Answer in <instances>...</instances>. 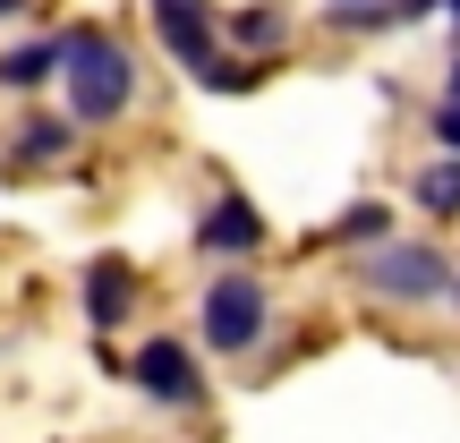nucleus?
<instances>
[{
    "label": "nucleus",
    "mask_w": 460,
    "mask_h": 443,
    "mask_svg": "<svg viewBox=\"0 0 460 443\" xmlns=\"http://www.w3.org/2000/svg\"><path fill=\"white\" fill-rule=\"evenodd\" d=\"M60 85H68V111L102 128V120H119L137 102V60L102 26H68L60 34Z\"/></svg>",
    "instance_id": "nucleus-1"
},
{
    "label": "nucleus",
    "mask_w": 460,
    "mask_h": 443,
    "mask_svg": "<svg viewBox=\"0 0 460 443\" xmlns=\"http://www.w3.org/2000/svg\"><path fill=\"white\" fill-rule=\"evenodd\" d=\"M154 26H163V51L205 85V94H247V85H256L247 60H222V26H214L205 0H154Z\"/></svg>",
    "instance_id": "nucleus-2"
},
{
    "label": "nucleus",
    "mask_w": 460,
    "mask_h": 443,
    "mask_svg": "<svg viewBox=\"0 0 460 443\" xmlns=\"http://www.w3.org/2000/svg\"><path fill=\"white\" fill-rule=\"evenodd\" d=\"M264 315H273L264 281L256 273H222L214 290H205V307H197V332H205V350H222V359H247V350L264 341Z\"/></svg>",
    "instance_id": "nucleus-3"
},
{
    "label": "nucleus",
    "mask_w": 460,
    "mask_h": 443,
    "mask_svg": "<svg viewBox=\"0 0 460 443\" xmlns=\"http://www.w3.org/2000/svg\"><path fill=\"white\" fill-rule=\"evenodd\" d=\"M367 290H376V298H444L452 290V264H444V247L384 239L376 256H367Z\"/></svg>",
    "instance_id": "nucleus-4"
},
{
    "label": "nucleus",
    "mask_w": 460,
    "mask_h": 443,
    "mask_svg": "<svg viewBox=\"0 0 460 443\" xmlns=\"http://www.w3.org/2000/svg\"><path fill=\"white\" fill-rule=\"evenodd\" d=\"M128 384L146 401H163V410H197V401H205V376H197V350H188V341H146L128 359Z\"/></svg>",
    "instance_id": "nucleus-5"
},
{
    "label": "nucleus",
    "mask_w": 460,
    "mask_h": 443,
    "mask_svg": "<svg viewBox=\"0 0 460 443\" xmlns=\"http://www.w3.org/2000/svg\"><path fill=\"white\" fill-rule=\"evenodd\" d=\"M128 307H137V264L128 256H94V264H85V324H94V332H119V324H128Z\"/></svg>",
    "instance_id": "nucleus-6"
},
{
    "label": "nucleus",
    "mask_w": 460,
    "mask_h": 443,
    "mask_svg": "<svg viewBox=\"0 0 460 443\" xmlns=\"http://www.w3.org/2000/svg\"><path fill=\"white\" fill-rule=\"evenodd\" d=\"M197 247H205V256H256V247H264V214L247 197H214L205 222H197Z\"/></svg>",
    "instance_id": "nucleus-7"
},
{
    "label": "nucleus",
    "mask_w": 460,
    "mask_h": 443,
    "mask_svg": "<svg viewBox=\"0 0 460 443\" xmlns=\"http://www.w3.org/2000/svg\"><path fill=\"white\" fill-rule=\"evenodd\" d=\"M43 77H60V34H34V43L0 51V85H43Z\"/></svg>",
    "instance_id": "nucleus-8"
},
{
    "label": "nucleus",
    "mask_w": 460,
    "mask_h": 443,
    "mask_svg": "<svg viewBox=\"0 0 460 443\" xmlns=\"http://www.w3.org/2000/svg\"><path fill=\"white\" fill-rule=\"evenodd\" d=\"M410 197L427 205L435 222H444V214H460V154H444V163H427V171L410 180Z\"/></svg>",
    "instance_id": "nucleus-9"
},
{
    "label": "nucleus",
    "mask_w": 460,
    "mask_h": 443,
    "mask_svg": "<svg viewBox=\"0 0 460 443\" xmlns=\"http://www.w3.org/2000/svg\"><path fill=\"white\" fill-rule=\"evenodd\" d=\"M68 146H77V128H68V120H26V128H17V146H9V163H60Z\"/></svg>",
    "instance_id": "nucleus-10"
},
{
    "label": "nucleus",
    "mask_w": 460,
    "mask_h": 443,
    "mask_svg": "<svg viewBox=\"0 0 460 443\" xmlns=\"http://www.w3.org/2000/svg\"><path fill=\"white\" fill-rule=\"evenodd\" d=\"M230 43L273 51V43H281V17H273V9H239V17H230Z\"/></svg>",
    "instance_id": "nucleus-11"
},
{
    "label": "nucleus",
    "mask_w": 460,
    "mask_h": 443,
    "mask_svg": "<svg viewBox=\"0 0 460 443\" xmlns=\"http://www.w3.org/2000/svg\"><path fill=\"white\" fill-rule=\"evenodd\" d=\"M332 239H384V205H349V214L332 222Z\"/></svg>",
    "instance_id": "nucleus-12"
},
{
    "label": "nucleus",
    "mask_w": 460,
    "mask_h": 443,
    "mask_svg": "<svg viewBox=\"0 0 460 443\" xmlns=\"http://www.w3.org/2000/svg\"><path fill=\"white\" fill-rule=\"evenodd\" d=\"M435 137H444V146L460 154V102H444V111H435Z\"/></svg>",
    "instance_id": "nucleus-13"
},
{
    "label": "nucleus",
    "mask_w": 460,
    "mask_h": 443,
    "mask_svg": "<svg viewBox=\"0 0 460 443\" xmlns=\"http://www.w3.org/2000/svg\"><path fill=\"white\" fill-rule=\"evenodd\" d=\"M427 9H444V0H393V17H427Z\"/></svg>",
    "instance_id": "nucleus-14"
},
{
    "label": "nucleus",
    "mask_w": 460,
    "mask_h": 443,
    "mask_svg": "<svg viewBox=\"0 0 460 443\" xmlns=\"http://www.w3.org/2000/svg\"><path fill=\"white\" fill-rule=\"evenodd\" d=\"M444 102H460V60H452V77H444Z\"/></svg>",
    "instance_id": "nucleus-15"
},
{
    "label": "nucleus",
    "mask_w": 460,
    "mask_h": 443,
    "mask_svg": "<svg viewBox=\"0 0 460 443\" xmlns=\"http://www.w3.org/2000/svg\"><path fill=\"white\" fill-rule=\"evenodd\" d=\"M17 9H26V0H0V17H17Z\"/></svg>",
    "instance_id": "nucleus-16"
},
{
    "label": "nucleus",
    "mask_w": 460,
    "mask_h": 443,
    "mask_svg": "<svg viewBox=\"0 0 460 443\" xmlns=\"http://www.w3.org/2000/svg\"><path fill=\"white\" fill-rule=\"evenodd\" d=\"M452 26H460V0H452Z\"/></svg>",
    "instance_id": "nucleus-17"
}]
</instances>
